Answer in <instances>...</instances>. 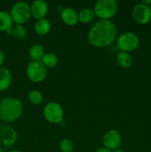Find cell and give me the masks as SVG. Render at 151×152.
<instances>
[{"instance_id":"1","label":"cell","mask_w":151,"mask_h":152,"mask_svg":"<svg viewBox=\"0 0 151 152\" xmlns=\"http://www.w3.org/2000/svg\"><path fill=\"white\" fill-rule=\"evenodd\" d=\"M117 28L111 20L100 19L90 29L87 35L88 41L96 48H105L110 45L116 39Z\"/></svg>"},{"instance_id":"2","label":"cell","mask_w":151,"mask_h":152,"mask_svg":"<svg viewBox=\"0 0 151 152\" xmlns=\"http://www.w3.org/2000/svg\"><path fill=\"white\" fill-rule=\"evenodd\" d=\"M23 105L19 99L4 97L0 101V120L4 123H13L21 117Z\"/></svg>"},{"instance_id":"3","label":"cell","mask_w":151,"mask_h":152,"mask_svg":"<svg viewBox=\"0 0 151 152\" xmlns=\"http://www.w3.org/2000/svg\"><path fill=\"white\" fill-rule=\"evenodd\" d=\"M118 10V4L114 0H99L93 8L95 16L103 20H110Z\"/></svg>"},{"instance_id":"4","label":"cell","mask_w":151,"mask_h":152,"mask_svg":"<svg viewBox=\"0 0 151 152\" xmlns=\"http://www.w3.org/2000/svg\"><path fill=\"white\" fill-rule=\"evenodd\" d=\"M10 14L16 25L26 23L31 16L30 5L25 1H17L11 7Z\"/></svg>"},{"instance_id":"5","label":"cell","mask_w":151,"mask_h":152,"mask_svg":"<svg viewBox=\"0 0 151 152\" xmlns=\"http://www.w3.org/2000/svg\"><path fill=\"white\" fill-rule=\"evenodd\" d=\"M140 40L137 34L130 31L122 33L117 39V47L121 51H133L139 48Z\"/></svg>"},{"instance_id":"6","label":"cell","mask_w":151,"mask_h":152,"mask_svg":"<svg viewBox=\"0 0 151 152\" xmlns=\"http://www.w3.org/2000/svg\"><path fill=\"white\" fill-rule=\"evenodd\" d=\"M26 74L33 83H41L47 77V70L41 61H30L27 65Z\"/></svg>"},{"instance_id":"7","label":"cell","mask_w":151,"mask_h":152,"mask_svg":"<svg viewBox=\"0 0 151 152\" xmlns=\"http://www.w3.org/2000/svg\"><path fill=\"white\" fill-rule=\"evenodd\" d=\"M43 115L48 123L57 124L62 121L64 117V111L59 103L55 102H49L44 108Z\"/></svg>"},{"instance_id":"8","label":"cell","mask_w":151,"mask_h":152,"mask_svg":"<svg viewBox=\"0 0 151 152\" xmlns=\"http://www.w3.org/2000/svg\"><path fill=\"white\" fill-rule=\"evenodd\" d=\"M132 16L136 22L140 25H145L151 19V8L143 3H139L134 6Z\"/></svg>"},{"instance_id":"9","label":"cell","mask_w":151,"mask_h":152,"mask_svg":"<svg viewBox=\"0 0 151 152\" xmlns=\"http://www.w3.org/2000/svg\"><path fill=\"white\" fill-rule=\"evenodd\" d=\"M121 137L119 132L115 129H110L104 134L102 142L105 148L109 150H115L118 148L121 145Z\"/></svg>"},{"instance_id":"10","label":"cell","mask_w":151,"mask_h":152,"mask_svg":"<svg viewBox=\"0 0 151 152\" xmlns=\"http://www.w3.org/2000/svg\"><path fill=\"white\" fill-rule=\"evenodd\" d=\"M0 134L2 145L4 147H10L17 140V133L10 126H3L0 129Z\"/></svg>"},{"instance_id":"11","label":"cell","mask_w":151,"mask_h":152,"mask_svg":"<svg viewBox=\"0 0 151 152\" xmlns=\"http://www.w3.org/2000/svg\"><path fill=\"white\" fill-rule=\"evenodd\" d=\"M30 11L31 16L37 20L44 19L48 12L47 3L44 0L34 1L30 5Z\"/></svg>"},{"instance_id":"12","label":"cell","mask_w":151,"mask_h":152,"mask_svg":"<svg viewBox=\"0 0 151 152\" xmlns=\"http://www.w3.org/2000/svg\"><path fill=\"white\" fill-rule=\"evenodd\" d=\"M61 19L68 26H74L78 22V13L71 7H65L61 11Z\"/></svg>"},{"instance_id":"13","label":"cell","mask_w":151,"mask_h":152,"mask_svg":"<svg viewBox=\"0 0 151 152\" xmlns=\"http://www.w3.org/2000/svg\"><path fill=\"white\" fill-rule=\"evenodd\" d=\"M12 83V75L7 68L0 67V91H5Z\"/></svg>"},{"instance_id":"14","label":"cell","mask_w":151,"mask_h":152,"mask_svg":"<svg viewBox=\"0 0 151 152\" xmlns=\"http://www.w3.org/2000/svg\"><path fill=\"white\" fill-rule=\"evenodd\" d=\"M51 28V25L48 19H42L38 20L34 25V31L38 36H44L48 34Z\"/></svg>"},{"instance_id":"15","label":"cell","mask_w":151,"mask_h":152,"mask_svg":"<svg viewBox=\"0 0 151 152\" xmlns=\"http://www.w3.org/2000/svg\"><path fill=\"white\" fill-rule=\"evenodd\" d=\"M13 21L10 13L4 10H0V31H7L11 29Z\"/></svg>"},{"instance_id":"16","label":"cell","mask_w":151,"mask_h":152,"mask_svg":"<svg viewBox=\"0 0 151 152\" xmlns=\"http://www.w3.org/2000/svg\"><path fill=\"white\" fill-rule=\"evenodd\" d=\"M116 62L121 68H127L131 66L133 59L129 53L120 51L116 56Z\"/></svg>"},{"instance_id":"17","label":"cell","mask_w":151,"mask_h":152,"mask_svg":"<svg viewBox=\"0 0 151 152\" xmlns=\"http://www.w3.org/2000/svg\"><path fill=\"white\" fill-rule=\"evenodd\" d=\"M44 53V49L41 45H33L29 50V56L31 61H41Z\"/></svg>"},{"instance_id":"18","label":"cell","mask_w":151,"mask_h":152,"mask_svg":"<svg viewBox=\"0 0 151 152\" xmlns=\"http://www.w3.org/2000/svg\"><path fill=\"white\" fill-rule=\"evenodd\" d=\"M41 62L44 64V65L47 68H55L58 65L59 58L55 53L48 52V53H44Z\"/></svg>"},{"instance_id":"19","label":"cell","mask_w":151,"mask_h":152,"mask_svg":"<svg viewBox=\"0 0 151 152\" xmlns=\"http://www.w3.org/2000/svg\"><path fill=\"white\" fill-rule=\"evenodd\" d=\"M78 21L82 23H89L95 17V13L93 10L89 8H83L78 13Z\"/></svg>"},{"instance_id":"20","label":"cell","mask_w":151,"mask_h":152,"mask_svg":"<svg viewBox=\"0 0 151 152\" xmlns=\"http://www.w3.org/2000/svg\"><path fill=\"white\" fill-rule=\"evenodd\" d=\"M13 29V36L17 39H24L27 36V30L22 25H15Z\"/></svg>"},{"instance_id":"21","label":"cell","mask_w":151,"mask_h":152,"mask_svg":"<svg viewBox=\"0 0 151 152\" xmlns=\"http://www.w3.org/2000/svg\"><path fill=\"white\" fill-rule=\"evenodd\" d=\"M28 99L33 105H39L43 101V96L40 91L33 90L28 94Z\"/></svg>"},{"instance_id":"22","label":"cell","mask_w":151,"mask_h":152,"mask_svg":"<svg viewBox=\"0 0 151 152\" xmlns=\"http://www.w3.org/2000/svg\"><path fill=\"white\" fill-rule=\"evenodd\" d=\"M59 147L62 152H73L74 149V143L71 140L65 138L61 141Z\"/></svg>"},{"instance_id":"23","label":"cell","mask_w":151,"mask_h":152,"mask_svg":"<svg viewBox=\"0 0 151 152\" xmlns=\"http://www.w3.org/2000/svg\"><path fill=\"white\" fill-rule=\"evenodd\" d=\"M4 62V54L3 53L2 50L0 49V67H1V65H3Z\"/></svg>"},{"instance_id":"24","label":"cell","mask_w":151,"mask_h":152,"mask_svg":"<svg viewBox=\"0 0 151 152\" xmlns=\"http://www.w3.org/2000/svg\"><path fill=\"white\" fill-rule=\"evenodd\" d=\"M94 152H111V151L107 149V148H105V147H102V148H99L98 149H96Z\"/></svg>"},{"instance_id":"25","label":"cell","mask_w":151,"mask_h":152,"mask_svg":"<svg viewBox=\"0 0 151 152\" xmlns=\"http://www.w3.org/2000/svg\"><path fill=\"white\" fill-rule=\"evenodd\" d=\"M142 3L146 4V5L150 6L151 4V0H143V1H142Z\"/></svg>"},{"instance_id":"26","label":"cell","mask_w":151,"mask_h":152,"mask_svg":"<svg viewBox=\"0 0 151 152\" xmlns=\"http://www.w3.org/2000/svg\"><path fill=\"white\" fill-rule=\"evenodd\" d=\"M113 152H124V151H123L122 149H121V148H116V149H115V150H113Z\"/></svg>"},{"instance_id":"27","label":"cell","mask_w":151,"mask_h":152,"mask_svg":"<svg viewBox=\"0 0 151 152\" xmlns=\"http://www.w3.org/2000/svg\"><path fill=\"white\" fill-rule=\"evenodd\" d=\"M10 152H22V151H18V150H13V151H10Z\"/></svg>"},{"instance_id":"28","label":"cell","mask_w":151,"mask_h":152,"mask_svg":"<svg viewBox=\"0 0 151 152\" xmlns=\"http://www.w3.org/2000/svg\"><path fill=\"white\" fill-rule=\"evenodd\" d=\"M0 152H4V150L2 149V148H0Z\"/></svg>"},{"instance_id":"29","label":"cell","mask_w":151,"mask_h":152,"mask_svg":"<svg viewBox=\"0 0 151 152\" xmlns=\"http://www.w3.org/2000/svg\"><path fill=\"white\" fill-rule=\"evenodd\" d=\"M1 127H0V129H1Z\"/></svg>"},{"instance_id":"30","label":"cell","mask_w":151,"mask_h":152,"mask_svg":"<svg viewBox=\"0 0 151 152\" xmlns=\"http://www.w3.org/2000/svg\"><path fill=\"white\" fill-rule=\"evenodd\" d=\"M150 21H151V19H150Z\"/></svg>"},{"instance_id":"31","label":"cell","mask_w":151,"mask_h":152,"mask_svg":"<svg viewBox=\"0 0 151 152\" xmlns=\"http://www.w3.org/2000/svg\"><path fill=\"white\" fill-rule=\"evenodd\" d=\"M61 152H62V151H61Z\"/></svg>"}]
</instances>
